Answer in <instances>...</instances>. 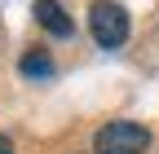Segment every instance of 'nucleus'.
Wrapping results in <instances>:
<instances>
[{"label": "nucleus", "mask_w": 159, "mask_h": 154, "mask_svg": "<svg viewBox=\"0 0 159 154\" xmlns=\"http://www.w3.org/2000/svg\"><path fill=\"white\" fill-rule=\"evenodd\" d=\"M146 145H150V132L133 119H115L97 128L93 137V154H146Z\"/></svg>", "instance_id": "1"}, {"label": "nucleus", "mask_w": 159, "mask_h": 154, "mask_svg": "<svg viewBox=\"0 0 159 154\" xmlns=\"http://www.w3.org/2000/svg\"><path fill=\"white\" fill-rule=\"evenodd\" d=\"M89 31H93V40L102 49H119L128 40V13H124V5H115V0H93Z\"/></svg>", "instance_id": "2"}, {"label": "nucleus", "mask_w": 159, "mask_h": 154, "mask_svg": "<svg viewBox=\"0 0 159 154\" xmlns=\"http://www.w3.org/2000/svg\"><path fill=\"white\" fill-rule=\"evenodd\" d=\"M35 22L40 27H44L49 35H57V40H66V35H75V22H71V18L62 13V5H57V0H35Z\"/></svg>", "instance_id": "3"}, {"label": "nucleus", "mask_w": 159, "mask_h": 154, "mask_svg": "<svg viewBox=\"0 0 159 154\" xmlns=\"http://www.w3.org/2000/svg\"><path fill=\"white\" fill-rule=\"evenodd\" d=\"M53 71H57V66H53V57H49V53H40V49L22 57V75H27V79H49Z\"/></svg>", "instance_id": "4"}, {"label": "nucleus", "mask_w": 159, "mask_h": 154, "mask_svg": "<svg viewBox=\"0 0 159 154\" xmlns=\"http://www.w3.org/2000/svg\"><path fill=\"white\" fill-rule=\"evenodd\" d=\"M0 154H13V141L5 137V132H0Z\"/></svg>", "instance_id": "5"}]
</instances>
